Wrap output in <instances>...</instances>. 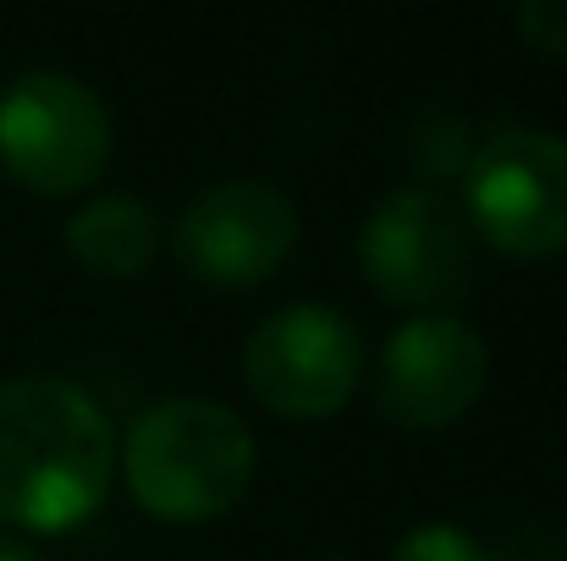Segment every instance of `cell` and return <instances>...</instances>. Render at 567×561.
Instances as JSON below:
<instances>
[{
	"mask_svg": "<svg viewBox=\"0 0 567 561\" xmlns=\"http://www.w3.org/2000/svg\"><path fill=\"white\" fill-rule=\"evenodd\" d=\"M491 374L485 336L457 314H413L380 353V413L402 429H441L463 418Z\"/></svg>",
	"mask_w": 567,
	"mask_h": 561,
	"instance_id": "ba28073f",
	"label": "cell"
},
{
	"mask_svg": "<svg viewBox=\"0 0 567 561\" xmlns=\"http://www.w3.org/2000/svg\"><path fill=\"white\" fill-rule=\"evenodd\" d=\"M391 561H485V546L468 540L457 523H419L396 540Z\"/></svg>",
	"mask_w": 567,
	"mask_h": 561,
	"instance_id": "30bf717a",
	"label": "cell"
},
{
	"mask_svg": "<svg viewBox=\"0 0 567 561\" xmlns=\"http://www.w3.org/2000/svg\"><path fill=\"white\" fill-rule=\"evenodd\" d=\"M61 242H66V253H72L89 276H116V281H127V276H138V270L155 259V248H161V220H155V209H150L144 198H133V193H100V198H89V204L66 220Z\"/></svg>",
	"mask_w": 567,
	"mask_h": 561,
	"instance_id": "9c48e42d",
	"label": "cell"
},
{
	"mask_svg": "<svg viewBox=\"0 0 567 561\" xmlns=\"http://www.w3.org/2000/svg\"><path fill=\"white\" fill-rule=\"evenodd\" d=\"M259 468L254 429L204 396H172L133 418L122 440V474L144 512L166 523H204L231 512Z\"/></svg>",
	"mask_w": 567,
	"mask_h": 561,
	"instance_id": "7a4b0ae2",
	"label": "cell"
},
{
	"mask_svg": "<svg viewBox=\"0 0 567 561\" xmlns=\"http://www.w3.org/2000/svg\"><path fill=\"white\" fill-rule=\"evenodd\" d=\"M364 374V342L348 314L331 303L270 309L243 342V380L270 413L326 418L337 413Z\"/></svg>",
	"mask_w": 567,
	"mask_h": 561,
	"instance_id": "5b68a950",
	"label": "cell"
},
{
	"mask_svg": "<svg viewBox=\"0 0 567 561\" xmlns=\"http://www.w3.org/2000/svg\"><path fill=\"white\" fill-rule=\"evenodd\" d=\"M326 561H348V557H326Z\"/></svg>",
	"mask_w": 567,
	"mask_h": 561,
	"instance_id": "5bb4252c",
	"label": "cell"
},
{
	"mask_svg": "<svg viewBox=\"0 0 567 561\" xmlns=\"http://www.w3.org/2000/svg\"><path fill=\"white\" fill-rule=\"evenodd\" d=\"M298 242V209L281 187L231 177L204 187L177 220V259L193 281L259 287Z\"/></svg>",
	"mask_w": 567,
	"mask_h": 561,
	"instance_id": "52a82bcc",
	"label": "cell"
},
{
	"mask_svg": "<svg viewBox=\"0 0 567 561\" xmlns=\"http://www.w3.org/2000/svg\"><path fill=\"white\" fill-rule=\"evenodd\" d=\"M359 264L385 303L441 309L474 276L468 220L435 187H396L370 209L359 231Z\"/></svg>",
	"mask_w": 567,
	"mask_h": 561,
	"instance_id": "8992f818",
	"label": "cell"
},
{
	"mask_svg": "<svg viewBox=\"0 0 567 561\" xmlns=\"http://www.w3.org/2000/svg\"><path fill=\"white\" fill-rule=\"evenodd\" d=\"M463 215L491 248L546 259L567 248V138L540 127L491 133L463 172Z\"/></svg>",
	"mask_w": 567,
	"mask_h": 561,
	"instance_id": "3957f363",
	"label": "cell"
},
{
	"mask_svg": "<svg viewBox=\"0 0 567 561\" xmlns=\"http://www.w3.org/2000/svg\"><path fill=\"white\" fill-rule=\"evenodd\" d=\"M116 474L105 407L61 374L0 380V523L28 534L78 529Z\"/></svg>",
	"mask_w": 567,
	"mask_h": 561,
	"instance_id": "6da1fadb",
	"label": "cell"
},
{
	"mask_svg": "<svg viewBox=\"0 0 567 561\" xmlns=\"http://www.w3.org/2000/svg\"><path fill=\"white\" fill-rule=\"evenodd\" d=\"M485 561H567V551H557L540 534H524V540H507L502 551H485Z\"/></svg>",
	"mask_w": 567,
	"mask_h": 561,
	"instance_id": "7c38bea8",
	"label": "cell"
},
{
	"mask_svg": "<svg viewBox=\"0 0 567 561\" xmlns=\"http://www.w3.org/2000/svg\"><path fill=\"white\" fill-rule=\"evenodd\" d=\"M513 22L540 55H567V0H524Z\"/></svg>",
	"mask_w": 567,
	"mask_h": 561,
	"instance_id": "8fae6325",
	"label": "cell"
},
{
	"mask_svg": "<svg viewBox=\"0 0 567 561\" xmlns=\"http://www.w3.org/2000/svg\"><path fill=\"white\" fill-rule=\"evenodd\" d=\"M0 166L33 193H78L111 166L105 100L66 72H22L0 94Z\"/></svg>",
	"mask_w": 567,
	"mask_h": 561,
	"instance_id": "277c9868",
	"label": "cell"
},
{
	"mask_svg": "<svg viewBox=\"0 0 567 561\" xmlns=\"http://www.w3.org/2000/svg\"><path fill=\"white\" fill-rule=\"evenodd\" d=\"M0 561H44L22 534H0Z\"/></svg>",
	"mask_w": 567,
	"mask_h": 561,
	"instance_id": "4fadbf2b",
	"label": "cell"
}]
</instances>
